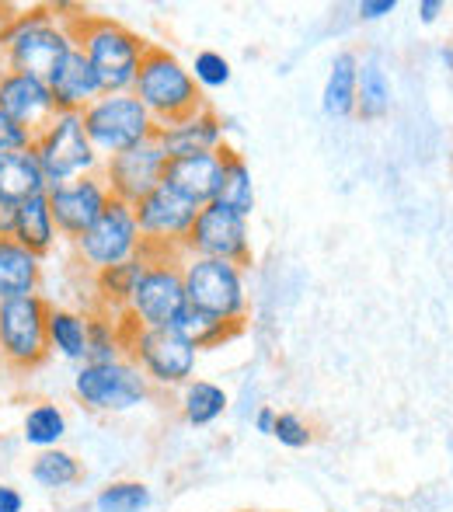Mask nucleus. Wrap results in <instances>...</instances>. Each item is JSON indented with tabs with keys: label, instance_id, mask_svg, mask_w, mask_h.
Masks as SVG:
<instances>
[{
	"label": "nucleus",
	"instance_id": "473e14b6",
	"mask_svg": "<svg viewBox=\"0 0 453 512\" xmlns=\"http://www.w3.org/2000/svg\"><path fill=\"white\" fill-rule=\"evenodd\" d=\"M154 492L143 481H109L95 495V512H147Z\"/></svg>",
	"mask_w": 453,
	"mask_h": 512
},
{
	"label": "nucleus",
	"instance_id": "20e7f679",
	"mask_svg": "<svg viewBox=\"0 0 453 512\" xmlns=\"http://www.w3.org/2000/svg\"><path fill=\"white\" fill-rule=\"evenodd\" d=\"M182 283H185V304L199 314H210L224 324L241 328L248 314V283L244 269L220 258H182Z\"/></svg>",
	"mask_w": 453,
	"mask_h": 512
},
{
	"label": "nucleus",
	"instance_id": "9b49d317",
	"mask_svg": "<svg viewBox=\"0 0 453 512\" xmlns=\"http://www.w3.org/2000/svg\"><path fill=\"white\" fill-rule=\"evenodd\" d=\"M182 310H185L182 258H147L143 276L133 286V297H129L122 317H129L136 328H171Z\"/></svg>",
	"mask_w": 453,
	"mask_h": 512
},
{
	"label": "nucleus",
	"instance_id": "f8f14e48",
	"mask_svg": "<svg viewBox=\"0 0 453 512\" xmlns=\"http://www.w3.org/2000/svg\"><path fill=\"white\" fill-rule=\"evenodd\" d=\"M74 251L91 272L115 269V265L140 258L143 237H140V227H136L133 206L112 199V203L102 209V216L74 241Z\"/></svg>",
	"mask_w": 453,
	"mask_h": 512
},
{
	"label": "nucleus",
	"instance_id": "4468645a",
	"mask_svg": "<svg viewBox=\"0 0 453 512\" xmlns=\"http://www.w3.org/2000/svg\"><path fill=\"white\" fill-rule=\"evenodd\" d=\"M164 168H168V157H164L161 143L150 140V143H140V147L126 150V154H115L109 161H102L98 175L105 178L112 199L136 206L143 196H150V192L164 182Z\"/></svg>",
	"mask_w": 453,
	"mask_h": 512
},
{
	"label": "nucleus",
	"instance_id": "b1692460",
	"mask_svg": "<svg viewBox=\"0 0 453 512\" xmlns=\"http://www.w3.org/2000/svg\"><path fill=\"white\" fill-rule=\"evenodd\" d=\"M356 74H359V56L349 53V49L335 53L325 77V91H321V108H325L328 119L356 115Z\"/></svg>",
	"mask_w": 453,
	"mask_h": 512
},
{
	"label": "nucleus",
	"instance_id": "a878e982",
	"mask_svg": "<svg viewBox=\"0 0 453 512\" xmlns=\"http://www.w3.org/2000/svg\"><path fill=\"white\" fill-rule=\"evenodd\" d=\"M220 157H224V171H220V189L213 203L234 209L241 216H251L255 209V182H251V168L237 150H230L227 143L220 147Z\"/></svg>",
	"mask_w": 453,
	"mask_h": 512
},
{
	"label": "nucleus",
	"instance_id": "e433bc0d",
	"mask_svg": "<svg viewBox=\"0 0 453 512\" xmlns=\"http://www.w3.org/2000/svg\"><path fill=\"white\" fill-rule=\"evenodd\" d=\"M356 11L363 21H380V18H387V14L398 11V0H359Z\"/></svg>",
	"mask_w": 453,
	"mask_h": 512
},
{
	"label": "nucleus",
	"instance_id": "6e6552de",
	"mask_svg": "<svg viewBox=\"0 0 453 512\" xmlns=\"http://www.w3.org/2000/svg\"><path fill=\"white\" fill-rule=\"evenodd\" d=\"M129 321V317H126ZM126 356L143 370V377L157 387H185L196 373L199 349L175 328H136L129 321Z\"/></svg>",
	"mask_w": 453,
	"mask_h": 512
},
{
	"label": "nucleus",
	"instance_id": "4c0bfd02",
	"mask_svg": "<svg viewBox=\"0 0 453 512\" xmlns=\"http://www.w3.org/2000/svg\"><path fill=\"white\" fill-rule=\"evenodd\" d=\"M0 512H25V495L7 481H0Z\"/></svg>",
	"mask_w": 453,
	"mask_h": 512
},
{
	"label": "nucleus",
	"instance_id": "c756f323",
	"mask_svg": "<svg viewBox=\"0 0 453 512\" xmlns=\"http://www.w3.org/2000/svg\"><path fill=\"white\" fill-rule=\"evenodd\" d=\"M126 317H112L105 310H91L88 314V359L84 363H115L126 359Z\"/></svg>",
	"mask_w": 453,
	"mask_h": 512
},
{
	"label": "nucleus",
	"instance_id": "423d86ee",
	"mask_svg": "<svg viewBox=\"0 0 453 512\" xmlns=\"http://www.w3.org/2000/svg\"><path fill=\"white\" fill-rule=\"evenodd\" d=\"M32 150L39 157L49 189L102 171V157L95 154L88 133H84L81 112H56L53 122L42 133H35Z\"/></svg>",
	"mask_w": 453,
	"mask_h": 512
},
{
	"label": "nucleus",
	"instance_id": "6ab92c4d",
	"mask_svg": "<svg viewBox=\"0 0 453 512\" xmlns=\"http://www.w3.org/2000/svg\"><path fill=\"white\" fill-rule=\"evenodd\" d=\"M220 171H224V157L217 154H192V157H175L164 168V185L175 189L178 196H185L189 203L206 206L217 199L220 189Z\"/></svg>",
	"mask_w": 453,
	"mask_h": 512
},
{
	"label": "nucleus",
	"instance_id": "ddd939ff",
	"mask_svg": "<svg viewBox=\"0 0 453 512\" xmlns=\"http://www.w3.org/2000/svg\"><path fill=\"white\" fill-rule=\"evenodd\" d=\"M185 255L189 258H220V262L248 265L251 262V234H248V216L234 213V209L220 203H206L199 209L196 223L185 241Z\"/></svg>",
	"mask_w": 453,
	"mask_h": 512
},
{
	"label": "nucleus",
	"instance_id": "bb28decb",
	"mask_svg": "<svg viewBox=\"0 0 453 512\" xmlns=\"http://www.w3.org/2000/svg\"><path fill=\"white\" fill-rule=\"evenodd\" d=\"M391 112V81H387V70L377 56H366L359 60L356 74V115L366 122H377Z\"/></svg>",
	"mask_w": 453,
	"mask_h": 512
},
{
	"label": "nucleus",
	"instance_id": "2f4dec72",
	"mask_svg": "<svg viewBox=\"0 0 453 512\" xmlns=\"http://www.w3.org/2000/svg\"><path fill=\"white\" fill-rule=\"evenodd\" d=\"M171 328H175L182 338H189L199 352L217 349V345H224L227 338H234L237 331H241V328H234V324H224V321H217V317H210V314H199V310H192L189 304H185L182 314L175 317V324H171Z\"/></svg>",
	"mask_w": 453,
	"mask_h": 512
},
{
	"label": "nucleus",
	"instance_id": "aec40b11",
	"mask_svg": "<svg viewBox=\"0 0 453 512\" xmlns=\"http://www.w3.org/2000/svg\"><path fill=\"white\" fill-rule=\"evenodd\" d=\"M11 237L21 244V248H28L32 255H39V258H46L49 251L60 244V230H56V220H53V209H49L46 192L14 206Z\"/></svg>",
	"mask_w": 453,
	"mask_h": 512
},
{
	"label": "nucleus",
	"instance_id": "dca6fc26",
	"mask_svg": "<svg viewBox=\"0 0 453 512\" xmlns=\"http://www.w3.org/2000/svg\"><path fill=\"white\" fill-rule=\"evenodd\" d=\"M0 112L11 115L28 133H42L53 122L56 102L49 95V84L21 70H0Z\"/></svg>",
	"mask_w": 453,
	"mask_h": 512
},
{
	"label": "nucleus",
	"instance_id": "ea45409f",
	"mask_svg": "<svg viewBox=\"0 0 453 512\" xmlns=\"http://www.w3.org/2000/svg\"><path fill=\"white\" fill-rule=\"evenodd\" d=\"M447 11V4L443 0H419V18H422V25H433L440 14Z\"/></svg>",
	"mask_w": 453,
	"mask_h": 512
},
{
	"label": "nucleus",
	"instance_id": "393cba45",
	"mask_svg": "<svg viewBox=\"0 0 453 512\" xmlns=\"http://www.w3.org/2000/svg\"><path fill=\"white\" fill-rule=\"evenodd\" d=\"M67 432H70L67 411L56 405V401H35V405H28L25 418H21V439L35 453L60 446L67 439Z\"/></svg>",
	"mask_w": 453,
	"mask_h": 512
},
{
	"label": "nucleus",
	"instance_id": "c9c22d12",
	"mask_svg": "<svg viewBox=\"0 0 453 512\" xmlns=\"http://www.w3.org/2000/svg\"><path fill=\"white\" fill-rule=\"evenodd\" d=\"M35 136L25 126L11 119L7 112H0V154H14V150H28Z\"/></svg>",
	"mask_w": 453,
	"mask_h": 512
},
{
	"label": "nucleus",
	"instance_id": "2eb2a0df",
	"mask_svg": "<svg viewBox=\"0 0 453 512\" xmlns=\"http://www.w3.org/2000/svg\"><path fill=\"white\" fill-rule=\"evenodd\" d=\"M46 196H49V209H53L56 230H60V237H67L70 244H74L77 237L102 216V209L112 203V192L102 175L74 178V182L49 189Z\"/></svg>",
	"mask_w": 453,
	"mask_h": 512
},
{
	"label": "nucleus",
	"instance_id": "58836bf2",
	"mask_svg": "<svg viewBox=\"0 0 453 512\" xmlns=\"http://www.w3.org/2000/svg\"><path fill=\"white\" fill-rule=\"evenodd\" d=\"M272 429H276V408H258L255 411V432H262V436H272Z\"/></svg>",
	"mask_w": 453,
	"mask_h": 512
},
{
	"label": "nucleus",
	"instance_id": "cd10ccee",
	"mask_svg": "<svg viewBox=\"0 0 453 512\" xmlns=\"http://www.w3.org/2000/svg\"><path fill=\"white\" fill-rule=\"evenodd\" d=\"M143 265H147V258L140 255V258H133V262L115 265V269L95 272L98 310H105V314H112V317L126 314V304H129V297H133V286L140 283V276H143Z\"/></svg>",
	"mask_w": 453,
	"mask_h": 512
},
{
	"label": "nucleus",
	"instance_id": "1a4fd4ad",
	"mask_svg": "<svg viewBox=\"0 0 453 512\" xmlns=\"http://www.w3.org/2000/svg\"><path fill=\"white\" fill-rule=\"evenodd\" d=\"M74 398L98 415H122L150 398V380L129 356L98 366L84 363L74 373Z\"/></svg>",
	"mask_w": 453,
	"mask_h": 512
},
{
	"label": "nucleus",
	"instance_id": "4be33fe9",
	"mask_svg": "<svg viewBox=\"0 0 453 512\" xmlns=\"http://www.w3.org/2000/svg\"><path fill=\"white\" fill-rule=\"evenodd\" d=\"M46 342H49V356H60L74 366H84V359H88V314H81L74 307L49 304Z\"/></svg>",
	"mask_w": 453,
	"mask_h": 512
},
{
	"label": "nucleus",
	"instance_id": "5701e85b",
	"mask_svg": "<svg viewBox=\"0 0 453 512\" xmlns=\"http://www.w3.org/2000/svg\"><path fill=\"white\" fill-rule=\"evenodd\" d=\"M49 192L42 164L35 157V150H14V154H0V199L11 206L25 203L32 196Z\"/></svg>",
	"mask_w": 453,
	"mask_h": 512
},
{
	"label": "nucleus",
	"instance_id": "7ed1b4c3",
	"mask_svg": "<svg viewBox=\"0 0 453 512\" xmlns=\"http://www.w3.org/2000/svg\"><path fill=\"white\" fill-rule=\"evenodd\" d=\"M133 95L140 98V105L147 108L157 126H168V122L182 119V115L206 105L203 91L192 81L189 67L175 53H168L164 46H154V42H147Z\"/></svg>",
	"mask_w": 453,
	"mask_h": 512
},
{
	"label": "nucleus",
	"instance_id": "c85d7f7f",
	"mask_svg": "<svg viewBox=\"0 0 453 512\" xmlns=\"http://www.w3.org/2000/svg\"><path fill=\"white\" fill-rule=\"evenodd\" d=\"M28 474H32V481L42 488V492H70V488H74L77 481L84 478V467H81V460H77L70 450H63V446H53V450H39V453H35Z\"/></svg>",
	"mask_w": 453,
	"mask_h": 512
},
{
	"label": "nucleus",
	"instance_id": "9d476101",
	"mask_svg": "<svg viewBox=\"0 0 453 512\" xmlns=\"http://www.w3.org/2000/svg\"><path fill=\"white\" fill-rule=\"evenodd\" d=\"M49 300L42 293L0 304V363L18 373L39 370L49 359L46 342Z\"/></svg>",
	"mask_w": 453,
	"mask_h": 512
},
{
	"label": "nucleus",
	"instance_id": "a211bd4d",
	"mask_svg": "<svg viewBox=\"0 0 453 512\" xmlns=\"http://www.w3.org/2000/svg\"><path fill=\"white\" fill-rule=\"evenodd\" d=\"M46 84L56 102V112H84L91 102H98V98L105 95L102 81H98V74L91 70L88 56H84L81 49H74V53L53 70V77H49Z\"/></svg>",
	"mask_w": 453,
	"mask_h": 512
},
{
	"label": "nucleus",
	"instance_id": "f3484780",
	"mask_svg": "<svg viewBox=\"0 0 453 512\" xmlns=\"http://www.w3.org/2000/svg\"><path fill=\"white\" fill-rule=\"evenodd\" d=\"M224 119L213 112L210 105L196 108V112L182 115V119L168 122V126H157L154 140L161 143L164 157L175 161V157H192V154H217L224 147Z\"/></svg>",
	"mask_w": 453,
	"mask_h": 512
},
{
	"label": "nucleus",
	"instance_id": "412c9836",
	"mask_svg": "<svg viewBox=\"0 0 453 512\" xmlns=\"http://www.w3.org/2000/svg\"><path fill=\"white\" fill-rule=\"evenodd\" d=\"M42 286V258L21 248L14 237H0V304L32 297Z\"/></svg>",
	"mask_w": 453,
	"mask_h": 512
},
{
	"label": "nucleus",
	"instance_id": "f704fd0d",
	"mask_svg": "<svg viewBox=\"0 0 453 512\" xmlns=\"http://www.w3.org/2000/svg\"><path fill=\"white\" fill-rule=\"evenodd\" d=\"M272 439H279V446H286V450H304V446H311L314 429L297 415V411H276Z\"/></svg>",
	"mask_w": 453,
	"mask_h": 512
},
{
	"label": "nucleus",
	"instance_id": "a19ab883",
	"mask_svg": "<svg viewBox=\"0 0 453 512\" xmlns=\"http://www.w3.org/2000/svg\"><path fill=\"white\" fill-rule=\"evenodd\" d=\"M443 60H447V63H450V67H453V42H450V46H447V49H443Z\"/></svg>",
	"mask_w": 453,
	"mask_h": 512
},
{
	"label": "nucleus",
	"instance_id": "0eeeda50",
	"mask_svg": "<svg viewBox=\"0 0 453 512\" xmlns=\"http://www.w3.org/2000/svg\"><path fill=\"white\" fill-rule=\"evenodd\" d=\"M196 203H189L185 196H178L168 185H157L150 196H143L133 206L136 227L143 237V255L147 258H185V241H189V230L199 216Z\"/></svg>",
	"mask_w": 453,
	"mask_h": 512
},
{
	"label": "nucleus",
	"instance_id": "39448f33",
	"mask_svg": "<svg viewBox=\"0 0 453 512\" xmlns=\"http://www.w3.org/2000/svg\"><path fill=\"white\" fill-rule=\"evenodd\" d=\"M84 133H88L91 147L102 161H109L115 154L150 143L157 136V122L150 119V112L140 105V98L133 91L122 95H102L98 102H91L81 112Z\"/></svg>",
	"mask_w": 453,
	"mask_h": 512
},
{
	"label": "nucleus",
	"instance_id": "72a5a7b5",
	"mask_svg": "<svg viewBox=\"0 0 453 512\" xmlns=\"http://www.w3.org/2000/svg\"><path fill=\"white\" fill-rule=\"evenodd\" d=\"M189 74H192V81L199 84V91H217V88H227L234 70H230V60L224 53L203 49V53H196V60H192Z\"/></svg>",
	"mask_w": 453,
	"mask_h": 512
},
{
	"label": "nucleus",
	"instance_id": "f03ea898",
	"mask_svg": "<svg viewBox=\"0 0 453 512\" xmlns=\"http://www.w3.org/2000/svg\"><path fill=\"white\" fill-rule=\"evenodd\" d=\"M74 42L88 56L105 95L133 91L140 60L147 53L143 35H136L133 28L115 18H102V14H74Z\"/></svg>",
	"mask_w": 453,
	"mask_h": 512
},
{
	"label": "nucleus",
	"instance_id": "7c9ffc66",
	"mask_svg": "<svg viewBox=\"0 0 453 512\" xmlns=\"http://www.w3.org/2000/svg\"><path fill=\"white\" fill-rule=\"evenodd\" d=\"M227 408H230L227 391L220 384H213V380L192 377L189 384L182 387V415H185V422L196 425V429H206V425H213L217 418H224Z\"/></svg>",
	"mask_w": 453,
	"mask_h": 512
},
{
	"label": "nucleus",
	"instance_id": "f257e3e1",
	"mask_svg": "<svg viewBox=\"0 0 453 512\" xmlns=\"http://www.w3.org/2000/svg\"><path fill=\"white\" fill-rule=\"evenodd\" d=\"M7 70H21L39 81H49L53 70L77 49L74 18H60L49 7H32L25 14H14L0 32Z\"/></svg>",
	"mask_w": 453,
	"mask_h": 512
}]
</instances>
